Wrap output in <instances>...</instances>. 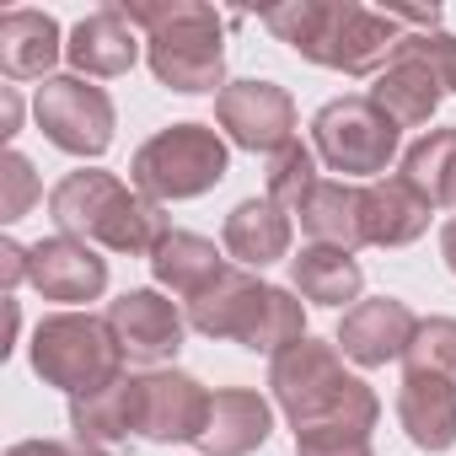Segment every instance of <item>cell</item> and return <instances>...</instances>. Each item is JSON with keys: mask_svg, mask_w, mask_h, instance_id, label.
Instances as JSON below:
<instances>
[{"mask_svg": "<svg viewBox=\"0 0 456 456\" xmlns=\"http://www.w3.org/2000/svg\"><path fill=\"white\" fill-rule=\"evenodd\" d=\"M0 280H6V290H17V285L28 280V248L0 242Z\"/></svg>", "mask_w": 456, "mask_h": 456, "instance_id": "31", "label": "cell"}, {"mask_svg": "<svg viewBox=\"0 0 456 456\" xmlns=\"http://www.w3.org/2000/svg\"><path fill=\"white\" fill-rule=\"evenodd\" d=\"M33 199H38L33 161L22 151H6V161H0V220H22Z\"/></svg>", "mask_w": 456, "mask_h": 456, "instance_id": "28", "label": "cell"}, {"mask_svg": "<svg viewBox=\"0 0 456 456\" xmlns=\"http://www.w3.org/2000/svg\"><path fill=\"white\" fill-rule=\"evenodd\" d=\"M225 140L209 129V124H172L161 134H151L134 161H129V177L145 199L167 204V199H199L209 193L220 177H225Z\"/></svg>", "mask_w": 456, "mask_h": 456, "instance_id": "6", "label": "cell"}, {"mask_svg": "<svg viewBox=\"0 0 456 456\" xmlns=\"http://www.w3.org/2000/svg\"><path fill=\"white\" fill-rule=\"evenodd\" d=\"M397 419L419 451H451L456 445V376L429 365H403Z\"/></svg>", "mask_w": 456, "mask_h": 456, "instance_id": "13", "label": "cell"}, {"mask_svg": "<svg viewBox=\"0 0 456 456\" xmlns=\"http://www.w3.org/2000/svg\"><path fill=\"white\" fill-rule=\"evenodd\" d=\"M140 54V38H134V22L124 17V6H102L92 17L76 22L70 44H65V60L76 65V76H124Z\"/></svg>", "mask_w": 456, "mask_h": 456, "instance_id": "18", "label": "cell"}, {"mask_svg": "<svg viewBox=\"0 0 456 456\" xmlns=\"http://www.w3.org/2000/svg\"><path fill=\"white\" fill-rule=\"evenodd\" d=\"M38 129L65 156H102L113 145V102L86 76H49L33 97Z\"/></svg>", "mask_w": 456, "mask_h": 456, "instance_id": "8", "label": "cell"}, {"mask_svg": "<svg viewBox=\"0 0 456 456\" xmlns=\"http://www.w3.org/2000/svg\"><path fill=\"white\" fill-rule=\"evenodd\" d=\"M102 317L118 338L124 360H134V365H156L183 349V312L161 290H124L118 301H108Z\"/></svg>", "mask_w": 456, "mask_h": 456, "instance_id": "11", "label": "cell"}, {"mask_svg": "<svg viewBox=\"0 0 456 456\" xmlns=\"http://www.w3.org/2000/svg\"><path fill=\"white\" fill-rule=\"evenodd\" d=\"M397 134L403 129L370 97H338V102L317 108V118H312V145L333 172H344V183L387 172L397 156Z\"/></svg>", "mask_w": 456, "mask_h": 456, "instance_id": "7", "label": "cell"}, {"mask_svg": "<svg viewBox=\"0 0 456 456\" xmlns=\"http://www.w3.org/2000/svg\"><path fill=\"white\" fill-rule=\"evenodd\" d=\"M264 28L290 44L301 60L344 70V76H376L403 49V22L392 12H370L360 0H285L264 12Z\"/></svg>", "mask_w": 456, "mask_h": 456, "instance_id": "1", "label": "cell"}, {"mask_svg": "<svg viewBox=\"0 0 456 456\" xmlns=\"http://www.w3.org/2000/svg\"><path fill=\"white\" fill-rule=\"evenodd\" d=\"M225 269H232V264L215 253V242H209V237H193V232H172V237L151 253V274H156V285H167V290L183 296V301L204 296Z\"/></svg>", "mask_w": 456, "mask_h": 456, "instance_id": "23", "label": "cell"}, {"mask_svg": "<svg viewBox=\"0 0 456 456\" xmlns=\"http://www.w3.org/2000/svg\"><path fill=\"white\" fill-rule=\"evenodd\" d=\"M274 429V413L258 392L248 387H225L209 397V413H204V429H199V451L204 456H248L269 440Z\"/></svg>", "mask_w": 456, "mask_h": 456, "instance_id": "16", "label": "cell"}, {"mask_svg": "<svg viewBox=\"0 0 456 456\" xmlns=\"http://www.w3.org/2000/svg\"><path fill=\"white\" fill-rule=\"evenodd\" d=\"M225 253L237 258V269H264L280 264L290 253V215L264 193V199H242L225 215Z\"/></svg>", "mask_w": 456, "mask_h": 456, "instance_id": "21", "label": "cell"}, {"mask_svg": "<svg viewBox=\"0 0 456 456\" xmlns=\"http://www.w3.org/2000/svg\"><path fill=\"white\" fill-rule=\"evenodd\" d=\"M49 215L60 225V237H76L86 248L97 242V248L129 253V258H151L172 237L156 199H145L140 188H124L113 172H97V167L60 177L49 193Z\"/></svg>", "mask_w": 456, "mask_h": 456, "instance_id": "2", "label": "cell"}, {"mask_svg": "<svg viewBox=\"0 0 456 456\" xmlns=\"http://www.w3.org/2000/svg\"><path fill=\"white\" fill-rule=\"evenodd\" d=\"M403 49H408V54H419V60L440 76V86H445V92H456V38H451V33H408V38H403Z\"/></svg>", "mask_w": 456, "mask_h": 456, "instance_id": "29", "label": "cell"}, {"mask_svg": "<svg viewBox=\"0 0 456 456\" xmlns=\"http://www.w3.org/2000/svg\"><path fill=\"white\" fill-rule=\"evenodd\" d=\"M296 215H301V232L322 248H344V253L365 248V188L360 183L322 177Z\"/></svg>", "mask_w": 456, "mask_h": 456, "instance_id": "20", "label": "cell"}, {"mask_svg": "<svg viewBox=\"0 0 456 456\" xmlns=\"http://www.w3.org/2000/svg\"><path fill=\"white\" fill-rule=\"evenodd\" d=\"M296 456H370L365 429H312L296 435Z\"/></svg>", "mask_w": 456, "mask_h": 456, "instance_id": "30", "label": "cell"}, {"mask_svg": "<svg viewBox=\"0 0 456 456\" xmlns=\"http://www.w3.org/2000/svg\"><path fill=\"white\" fill-rule=\"evenodd\" d=\"M317 183H322V177H317V151H312V145L290 140V145H280V151L269 156V199H274L280 209H301Z\"/></svg>", "mask_w": 456, "mask_h": 456, "instance_id": "27", "label": "cell"}, {"mask_svg": "<svg viewBox=\"0 0 456 456\" xmlns=\"http://www.w3.org/2000/svg\"><path fill=\"white\" fill-rule=\"evenodd\" d=\"M65 54L60 44V22L49 12H6L0 17V70L6 81H49V65Z\"/></svg>", "mask_w": 456, "mask_h": 456, "instance_id": "22", "label": "cell"}, {"mask_svg": "<svg viewBox=\"0 0 456 456\" xmlns=\"http://www.w3.org/2000/svg\"><path fill=\"white\" fill-rule=\"evenodd\" d=\"M124 17L145 28V60L161 86L172 92H225V44H220V17L199 0H151L129 6Z\"/></svg>", "mask_w": 456, "mask_h": 456, "instance_id": "4", "label": "cell"}, {"mask_svg": "<svg viewBox=\"0 0 456 456\" xmlns=\"http://www.w3.org/2000/svg\"><path fill=\"white\" fill-rule=\"evenodd\" d=\"M6 456H70V445H60V440H22Z\"/></svg>", "mask_w": 456, "mask_h": 456, "instance_id": "33", "label": "cell"}, {"mask_svg": "<svg viewBox=\"0 0 456 456\" xmlns=\"http://www.w3.org/2000/svg\"><path fill=\"white\" fill-rule=\"evenodd\" d=\"M290 280L317 306H344V301H360V290H365V274H360L354 253L322 248V242H312V248H301L290 258Z\"/></svg>", "mask_w": 456, "mask_h": 456, "instance_id": "24", "label": "cell"}, {"mask_svg": "<svg viewBox=\"0 0 456 456\" xmlns=\"http://www.w3.org/2000/svg\"><path fill=\"white\" fill-rule=\"evenodd\" d=\"M429 199L408 177L365 183V242L370 248H408L429 232Z\"/></svg>", "mask_w": 456, "mask_h": 456, "instance_id": "17", "label": "cell"}, {"mask_svg": "<svg viewBox=\"0 0 456 456\" xmlns=\"http://www.w3.org/2000/svg\"><path fill=\"white\" fill-rule=\"evenodd\" d=\"M413 333H419V317L403 306V301H392V296H376V301H360V306H349L344 312V322H338V349L354 360V365H387V360H403L408 354V344H413Z\"/></svg>", "mask_w": 456, "mask_h": 456, "instance_id": "14", "label": "cell"}, {"mask_svg": "<svg viewBox=\"0 0 456 456\" xmlns=\"http://www.w3.org/2000/svg\"><path fill=\"white\" fill-rule=\"evenodd\" d=\"M440 258H445V269L456 274V220H445V225H440Z\"/></svg>", "mask_w": 456, "mask_h": 456, "instance_id": "34", "label": "cell"}, {"mask_svg": "<svg viewBox=\"0 0 456 456\" xmlns=\"http://www.w3.org/2000/svg\"><path fill=\"white\" fill-rule=\"evenodd\" d=\"M209 413V392L183 376V370H145L134 376V435L172 445V440H199Z\"/></svg>", "mask_w": 456, "mask_h": 456, "instance_id": "10", "label": "cell"}, {"mask_svg": "<svg viewBox=\"0 0 456 456\" xmlns=\"http://www.w3.org/2000/svg\"><path fill=\"white\" fill-rule=\"evenodd\" d=\"M70 429L81 445H113L134 435V376H118L97 392L70 397Z\"/></svg>", "mask_w": 456, "mask_h": 456, "instance_id": "25", "label": "cell"}, {"mask_svg": "<svg viewBox=\"0 0 456 456\" xmlns=\"http://www.w3.org/2000/svg\"><path fill=\"white\" fill-rule=\"evenodd\" d=\"M215 124L237 151L274 156L296 140V102L274 81H225V92L215 97Z\"/></svg>", "mask_w": 456, "mask_h": 456, "instance_id": "9", "label": "cell"}, {"mask_svg": "<svg viewBox=\"0 0 456 456\" xmlns=\"http://www.w3.org/2000/svg\"><path fill=\"white\" fill-rule=\"evenodd\" d=\"M70 456H108V451H102V445H81V440H76V445H70Z\"/></svg>", "mask_w": 456, "mask_h": 456, "instance_id": "35", "label": "cell"}, {"mask_svg": "<svg viewBox=\"0 0 456 456\" xmlns=\"http://www.w3.org/2000/svg\"><path fill=\"white\" fill-rule=\"evenodd\" d=\"M440 97H445L440 76H435L419 54H408V49H397L392 65H387V70L376 76V86H370V102H376L397 129H419V124H429L435 108H440Z\"/></svg>", "mask_w": 456, "mask_h": 456, "instance_id": "19", "label": "cell"}, {"mask_svg": "<svg viewBox=\"0 0 456 456\" xmlns=\"http://www.w3.org/2000/svg\"><path fill=\"white\" fill-rule=\"evenodd\" d=\"M264 301H269V285L253 269H225L204 296L188 301V328L204 333V338H237V344H248Z\"/></svg>", "mask_w": 456, "mask_h": 456, "instance_id": "15", "label": "cell"}, {"mask_svg": "<svg viewBox=\"0 0 456 456\" xmlns=\"http://www.w3.org/2000/svg\"><path fill=\"white\" fill-rule=\"evenodd\" d=\"M17 118H22V102H17V86H6L0 92V134H17Z\"/></svg>", "mask_w": 456, "mask_h": 456, "instance_id": "32", "label": "cell"}, {"mask_svg": "<svg viewBox=\"0 0 456 456\" xmlns=\"http://www.w3.org/2000/svg\"><path fill=\"white\" fill-rule=\"evenodd\" d=\"M28 285L44 290V301H97L108 290V258H97L76 237H44L28 248Z\"/></svg>", "mask_w": 456, "mask_h": 456, "instance_id": "12", "label": "cell"}, {"mask_svg": "<svg viewBox=\"0 0 456 456\" xmlns=\"http://www.w3.org/2000/svg\"><path fill=\"white\" fill-rule=\"evenodd\" d=\"M269 387L296 435H312V429H365L370 435L381 419L376 392L344 370L333 344H317V338H301L285 354H274Z\"/></svg>", "mask_w": 456, "mask_h": 456, "instance_id": "3", "label": "cell"}, {"mask_svg": "<svg viewBox=\"0 0 456 456\" xmlns=\"http://www.w3.org/2000/svg\"><path fill=\"white\" fill-rule=\"evenodd\" d=\"M33 370L49 387L81 397V392H97L124 376V349H118L108 317L54 312L33 328Z\"/></svg>", "mask_w": 456, "mask_h": 456, "instance_id": "5", "label": "cell"}, {"mask_svg": "<svg viewBox=\"0 0 456 456\" xmlns=\"http://www.w3.org/2000/svg\"><path fill=\"white\" fill-rule=\"evenodd\" d=\"M397 177H408L429 204L451 209L456 204V129H429L424 140H413L403 151V172Z\"/></svg>", "mask_w": 456, "mask_h": 456, "instance_id": "26", "label": "cell"}]
</instances>
